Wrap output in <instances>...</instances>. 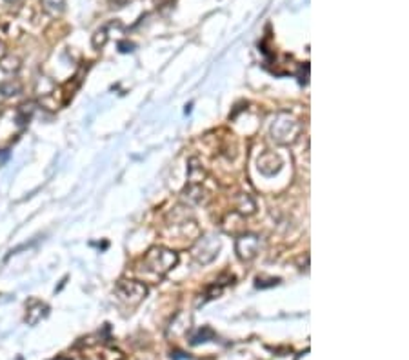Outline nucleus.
Segmentation results:
<instances>
[{"mask_svg": "<svg viewBox=\"0 0 409 360\" xmlns=\"http://www.w3.org/2000/svg\"><path fill=\"white\" fill-rule=\"evenodd\" d=\"M177 262L178 253H175L173 249L156 246V248H152L147 251L146 257L142 258V262L138 264L137 272L144 280L155 282V280L168 275V273L177 266Z\"/></svg>", "mask_w": 409, "mask_h": 360, "instance_id": "obj_1", "label": "nucleus"}, {"mask_svg": "<svg viewBox=\"0 0 409 360\" xmlns=\"http://www.w3.org/2000/svg\"><path fill=\"white\" fill-rule=\"evenodd\" d=\"M302 122L297 116L289 115V113H281L273 120L271 124V137L276 144L288 146L298 140V137L302 135Z\"/></svg>", "mask_w": 409, "mask_h": 360, "instance_id": "obj_2", "label": "nucleus"}, {"mask_svg": "<svg viewBox=\"0 0 409 360\" xmlns=\"http://www.w3.org/2000/svg\"><path fill=\"white\" fill-rule=\"evenodd\" d=\"M18 72H20V58L13 55H4L0 58V93L4 97L17 95L22 89L17 80Z\"/></svg>", "mask_w": 409, "mask_h": 360, "instance_id": "obj_3", "label": "nucleus"}, {"mask_svg": "<svg viewBox=\"0 0 409 360\" xmlns=\"http://www.w3.org/2000/svg\"><path fill=\"white\" fill-rule=\"evenodd\" d=\"M115 293L122 302L129 306H137L147 297V288L140 280H119L115 286Z\"/></svg>", "mask_w": 409, "mask_h": 360, "instance_id": "obj_4", "label": "nucleus"}, {"mask_svg": "<svg viewBox=\"0 0 409 360\" xmlns=\"http://www.w3.org/2000/svg\"><path fill=\"white\" fill-rule=\"evenodd\" d=\"M220 251V242L215 236H201L193 246L192 255L199 264H209L217 258Z\"/></svg>", "mask_w": 409, "mask_h": 360, "instance_id": "obj_5", "label": "nucleus"}, {"mask_svg": "<svg viewBox=\"0 0 409 360\" xmlns=\"http://www.w3.org/2000/svg\"><path fill=\"white\" fill-rule=\"evenodd\" d=\"M258 248H260V239L257 235H253V233H244L235 242L236 255L244 262H249V260H253L257 257Z\"/></svg>", "mask_w": 409, "mask_h": 360, "instance_id": "obj_6", "label": "nucleus"}, {"mask_svg": "<svg viewBox=\"0 0 409 360\" xmlns=\"http://www.w3.org/2000/svg\"><path fill=\"white\" fill-rule=\"evenodd\" d=\"M282 169V159L275 152H266L258 159V171L264 177H273Z\"/></svg>", "mask_w": 409, "mask_h": 360, "instance_id": "obj_7", "label": "nucleus"}, {"mask_svg": "<svg viewBox=\"0 0 409 360\" xmlns=\"http://www.w3.org/2000/svg\"><path fill=\"white\" fill-rule=\"evenodd\" d=\"M48 312H49L48 304L41 302V300H32L26 307V322L29 326L39 324L42 319L48 316Z\"/></svg>", "mask_w": 409, "mask_h": 360, "instance_id": "obj_8", "label": "nucleus"}, {"mask_svg": "<svg viewBox=\"0 0 409 360\" xmlns=\"http://www.w3.org/2000/svg\"><path fill=\"white\" fill-rule=\"evenodd\" d=\"M206 180V171L202 168L201 160L199 159H189L187 162V184H192V186H196V184H204Z\"/></svg>", "mask_w": 409, "mask_h": 360, "instance_id": "obj_9", "label": "nucleus"}, {"mask_svg": "<svg viewBox=\"0 0 409 360\" xmlns=\"http://www.w3.org/2000/svg\"><path fill=\"white\" fill-rule=\"evenodd\" d=\"M41 4L49 17H60L66 9V0H41Z\"/></svg>", "mask_w": 409, "mask_h": 360, "instance_id": "obj_10", "label": "nucleus"}, {"mask_svg": "<svg viewBox=\"0 0 409 360\" xmlns=\"http://www.w3.org/2000/svg\"><path fill=\"white\" fill-rule=\"evenodd\" d=\"M255 209H257V206H255V200L251 199L249 195H241L239 196V202H236V211L241 215H251L255 213Z\"/></svg>", "mask_w": 409, "mask_h": 360, "instance_id": "obj_11", "label": "nucleus"}, {"mask_svg": "<svg viewBox=\"0 0 409 360\" xmlns=\"http://www.w3.org/2000/svg\"><path fill=\"white\" fill-rule=\"evenodd\" d=\"M32 115H33V106H32V104H24V106L18 107V112H17L18 126L29 124V119H32Z\"/></svg>", "mask_w": 409, "mask_h": 360, "instance_id": "obj_12", "label": "nucleus"}, {"mask_svg": "<svg viewBox=\"0 0 409 360\" xmlns=\"http://www.w3.org/2000/svg\"><path fill=\"white\" fill-rule=\"evenodd\" d=\"M107 39H109V35H107V26H106V27H102V29H98V32L95 33L93 48L95 49H102L104 46H106Z\"/></svg>", "mask_w": 409, "mask_h": 360, "instance_id": "obj_13", "label": "nucleus"}, {"mask_svg": "<svg viewBox=\"0 0 409 360\" xmlns=\"http://www.w3.org/2000/svg\"><path fill=\"white\" fill-rule=\"evenodd\" d=\"M100 360H124V355L121 352H116V349H102Z\"/></svg>", "mask_w": 409, "mask_h": 360, "instance_id": "obj_14", "label": "nucleus"}, {"mask_svg": "<svg viewBox=\"0 0 409 360\" xmlns=\"http://www.w3.org/2000/svg\"><path fill=\"white\" fill-rule=\"evenodd\" d=\"M279 282H281V279H269L267 282H264V279H260V276H258V279H257V288H260V289L271 288V286H276Z\"/></svg>", "mask_w": 409, "mask_h": 360, "instance_id": "obj_15", "label": "nucleus"}, {"mask_svg": "<svg viewBox=\"0 0 409 360\" xmlns=\"http://www.w3.org/2000/svg\"><path fill=\"white\" fill-rule=\"evenodd\" d=\"M4 55H6V46H4V42L0 40V58L4 57Z\"/></svg>", "mask_w": 409, "mask_h": 360, "instance_id": "obj_16", "label": "nucleus"}, {"mask_svg": "<svg viewBox=\"0 0 409 360\" xmlns=\"http://www.w3.org/2000/svg\"><path fill=\"white\" fill-rule=\"evenodd\" d=\"M6 2H9V4H20L24 0H6Z\"/></svg>", "mask_w": 409, "mask_h": 360, "instance_id": "obj_17", "label": "nucleus"}]
</instances>
